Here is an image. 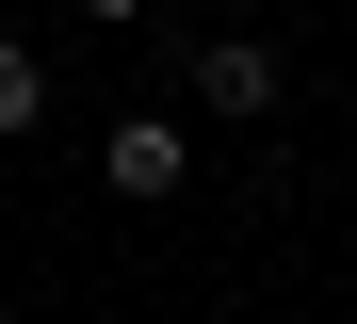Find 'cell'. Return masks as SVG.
<instances>
[{
  "mask_svg": "<svg viewBox=\"0 0 357 324\" xmlns=\"http://www.w3.org/2000/svg\"><path fill=\"white\" fill-rule=\"evenodd\" d=\"M178 162H195V146H178V114H114V130H98V178L130 194V211H162Z\"/></svg>",
  "mask_w": 357,
  "mask_h": 324,
  "instance_id": "obj_1",
  "label": "cell"
},
{
  "mask_svg": "<svg viewBox=\"0 0 357 324\" xmlns=\"http://www.w3.org/2000/svg\"><path fill=\"white\" fill-rule=\"evenodd\" d=\"M195 114H276V49L260 33H211L195 49Z\"/></svg>",
  "mask_w": 357,
  "mask_h": 324,
  "instance_id": "obj_2",
  "label": "cell"
},
{
  "mask_svg": "<svg viewBox=\"0 0 357 324\" xmlns=\"http://www.w3.org/2000/svg\"><path fill=\"white\" fill-rule=\"evenodd\" d=\"M33 114H49V65H33L17 33H0V146H17V130H33Z\"/></svg>",
  "mask_w": 357,
  "mask_h": 324,
  "instance_id": "obj_3",
  "label": "cell"
},
{
  "mask_svg": "<svg viewBox=\"0 0 357 324\" xmlns=\"http://www.w3.org/2000/svg\"><path fill=\"white\" fill-rule=\"evenodd\" d=\"M82 17H98V33H130V17H146V0H82Z\"/></svg>",
  "mask_w": 357,
  "mask_h": 324,
  "instance_id": "obj_4",
  "label": "cell"
}]
</instances>
